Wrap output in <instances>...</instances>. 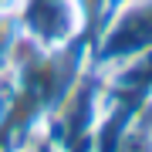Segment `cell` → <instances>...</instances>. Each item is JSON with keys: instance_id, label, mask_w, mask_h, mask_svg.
I'll use <instances>...</instances> for the list:
<instances>
[{"instance_id": "cell-1", "label": "cell", "mask_w": 152, "mask_h": 152, "mask_svg": "<svg viewBox=\"0 0 152 152\" xmlns=\"http://www.w3.org/2000/svg\"><path fill=\"white\" fill-rule=\"evenodd\" d=\"M20 7H24V0H0V17H17Z\"/></svg>"}]
</instances>
